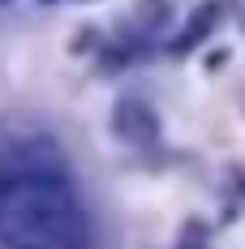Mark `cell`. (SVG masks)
Instances as JSON below:
<instances>
[{"mask_svg":"<svg viewBox=\"0 0 245 249\" xmlns=\"http://www.w3.org/2000/svg\"><path fill=\"white\" fill-rule=\"evenodd\" d=\"M0 249H95L65 150L48 133L0 138Z\"/></svg>","mask_w":245,"mask_h":249,"instance_id":"1","label":"cell"},{"mask_svg":"<svg viewBox=\"0 0 245 249\" xmlns=\"http://www.w3.org/2000/svg\"><path fill=\"white\" fill-rule=\"evenodd\" d=\"M112 124H116V133H121L125 142H147V138H155V112L142 99H121Z\"/></svg>","mask_w":245,"mask_h":249,"instance_id":"2","label":"cell"},{"mask_svg":"<svg viewBox=\"0 0 245 249\" xmlns=\"http://www.w3.org/2000/svg\"><path fill=\"white\" fill-rule=\"evenodd\" d=\"M215 18H220V9H215V4H202V9H198V13H194V22H189V30H185V35L176 39V52L194 48L198 39H202V35L211 30V22H215Z\"/></svg>","mask_w":245,"mask_h":249,"instance_id":"3","label":"cell"}]
</instances>
